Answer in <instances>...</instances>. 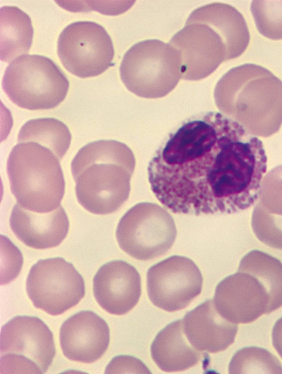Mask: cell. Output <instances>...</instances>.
Instances as JSON below:
<instances>
[{
    "instance_id": "obj_2",
    "label": "cell",
    "mask_w": 282,
    "mask_h": 374,
    "mask_svg": "<svg viewBox=\"0 0 282 374\" xmlns=\"http://www.w3.org/2000/svg\"><path fill=\"white\" fill-rule=\"evenodd\" d=\"M214 96L223 115L255 136L270 137L282 125V81L261 66L230 69L218 81Z\"/></svg>"
},
{
    "instance_id": "obj_9",
    "label": "cell",
    "mask_w": 282,
    "mask_h": 374,
    "mask_svg": "<svg viewBox=\"0 0 282 374\" xmlns=\"http://www.w3.org/2000/svg\"><path fill=\"white\" fill-rule=\"evenodd\" d=\"M59 57L67 70L82 78L97 76L111 66L114 49L111 37L98 23L78 21L61 32Z\"/></svg>"
},
{
    "instance_id": "obj_20",
    "label": "cell",
    "mask_w": 282,
    "mask_h": 374,
    "mask_svg": "<svg viewBox=\"0 0 282 374\" xmlns=\"http://www.w3.org/2000/svg\"><path fill=\"white\" fill-rule=\"evenodd\" d=\"M33 27L30 16L16 6L0 9V58L10 62L27 53L32 45Z\"/></svg>"
},
{
    "instance_id": "obj_26",
    "label": "cell",
    "mask_w": 282,
    "mask_h": 374,
    "mask_svg": "<svg viewBox=\"0 0 282 374\" xmlns=\"http://www.w3.org/2000/svg\"><path fill=\"white\" fill-rule=\"evenodd\" d=\"M257 201V204L267 213L282 218V165L263 177Z\"/></svg>"
},
{
    "instance_id": "obj_15",
    "label": "cell",
    "mask_w": 282,
    "mask_h": 374,
    "mask_svg": "<svg viewBox=\"0 0 282 374\" xmlns=\"http://www.w3.org/2000/svg\"><path fill=\"white\" fill-rule=\"evenodd\" d=\"M93 293L99 306L111 314L121 316L137 304L141 279L132 265L122 260L101 266L93 278Z\"/></svg>"
},
{
    "instance_id": "obj_18",
    "label": "cell",
    "mask_w": 282,
    "mask_h": 374,
    "mask_svg": "<svg viewBox=\"0 0 282 374\" xmlns=\"http://www.w3.org/2000/svg\"><path fill=\"white\" fill-rule=\"evenodd\" d=\"M200 22L212 27L223 39L228 59L240 56L250 42V32L243 15L233 6L212 3L194 10L186 23Z\"/></svg>"
},
{
    "instance_id": "obj_24",
    "label": "cell",
    "mask_w": 282,
    "mask_h": 374,
    "mask_svg": "<svg viewBox=\"0 0 282 374\" xmlns=\"http://www.w3.org/2000/svg\"><path fill=\"white\" fill-rule=\"evenodd\" d=\"M250 10L260 34L282 39V1H252Z\"/></svg>"
},
{
    "instance_id": "obj_28",
    "label": "cell",
    "mask_w": 282,
    "mask_h": 374,
    "mask_svg": "<svg viewBox=\"0 0 282 374\" xmlns=\"http://www.w3.org/2000/svg\"><path fill=\"white\" fill-rule=\"evenodd\" d=\"M150 373L139 359L128 356H118L108 365L105 373Z\"/></svg>"
},
{
    "instance_id": "obj_11",
    "label": "cell",
    "mask_w": 282,
    "mask_h": 374,
    "mask_svg": "<svg viewBox=\"0 0 282 374\" xmlns=\"http://www.w3.org/2000/svg\"><path fill=\"white\" fill-rule=\"evenodd\" d=\"M168 44L179 53L181 78L184 80L205 78L223 61L229 60L223 39L203 23H185Z\"/></svg>"
},
{
    "instance_id": "obj_27",
    "label": "cell",
    "mask_w": 282,
    "mask_h": 374,
    "mask_svg": "<svg viewBox=\"0 0 282 374\" xmlns=\"http://www.w3.org/2000/svg\"><path fill=\"white\" fill-rule=\"evenodd\" d=\"M5 263H1V284H8L18 275L23 263L21 253L9 239L5 237Z\"/></svg>"
},
{
    "instance_id": "obj_16",
    "label": "cell",
    "mask_w": 282,
    "mask_h": 374,
    "mask_svg": "<svg viewBox=\"0 0 282 374\" xmlns=\"http://www.w3.org/2000/svg\"><path fill=\"white\" fill-rule=\"evenodd\" d=\"M9 221L17 238L36 249L59 246L69 229L68 218L61 206L48 213H37L17 203L13 208Z\"/></svg>"
},
{
    "instance_id": "obj_21",
    "label": "cell",
    "mask_w": 282,
    "mask_h": 374,
    "mask_svg": "<svg viewBox=\"0 0 282 374\" xmlns=\"http://www.w3.org/2000/svg\"><path fill=\"white\" fill-rule=\"evenodd\" d=\"M239 272L257 278L269 297V313L282 306V263L264 252L252 250L240 260Z\"/></svg>"
},
{
    "instance_id": "obj_29",
    "label": "cell",
    "mask_w": 282,
    "mask_h": 374,
    "mask_svg": "<svg viewBox=\"0 0 282 374\" xmlns=\"http://www.w3.org/2000/svg\"><path fill=\"white\" fill-rule=\"evenodd\" d=\"M271 337L273 346L282 359V317L275 323Z\"/></svg>"
},
{
    "instance_id": "obj_19",
    "label": "cell",
    "mask_w": 282,
    "mask_h": 374,
    "mask_svg": "<svg viewBox=\"0 0 282 374\" xmlns=\"http://www.w3.org/2000/svg\"><path fill=\"white\" fill-rule=\"evenodd\" d=\"M150 351L156 365L167 373L188 370L207 356L190 343L180 319L169 323L157 335Z\"/></svg>"
},
{
    "instance_id": "obj_7",
    "label": "cell",
    "mask_w": 282,
    "mask_h": 374,
    "mask_svg": "<svg viewBox=\"0 0 282 374\" xmlns=\"http://www.w3.org/2000/svg\"><path fill=\"white\" fill-rule=\"evenodd\" d=\"M116 235L123 251L135 259L147 261L162 256L171 249L177 229L165 208L155 203L141 202L123 216Z\"/></svg>"
},
{
    "instance_id": "obj_1",
    "label": "cell",
    "mask_w": 282,
    "mask_h": 374,
    "mask_svg": "<svg viewBox=\"0 0 282 374\" xmlns=\"http://www.w3.org/2000/svg\"><path fill=\"white\" fill-rule=\"evenodd\" d=\"M266 162L259 138L211 111L169 135L149 163L148 180L174 213H234L257 201Z\"/></svg>"
},
{
    "instance_id": "obj_22",
    "label": "cell",
    "mask_w": 282,
    "mask_h": 374,
    "mask_svg": "<svg viewBox=\"0 0 282 374\" xmlns=\"http://www.w3.org/2000/svg\"><path fill=\"white\" fill-rule=\"evenodd\" d=\"M71 135L68 127L53 118L33 119L20 128L18 142H32L50 149L61 160L68 151Z\"/></svg>"
},
{
    "instance_id": "obj_3",
    "label": "cell",
    "mask_w": 282,
    "mask_h": 374,
    "mask_svg": "<svg viewBox=\"0 0 282 374\" xmlns=\"http://www.w3.org/2000/svg\"><path fill=\"white\" fill-rule=\"evenodd\" d=\"M135 158L125 144L102 139L85 145L71 163L78 202L89 212L105 215L128 199Z\"/></svg>"
},
{
    "instance_id": "obj_17",
    "label": "cell",
    "mask_w": 282,
    "mask_h": 374,
    "mask_svg": "<svg viewBox=\"0 0 282 374\" xmlns=\"http://www.w3.org/2000/svg\"><path fill=\"white\" fill-rule=\"evenodd\" d=\"M183 324L190 343L197 350L209 353L226 349L234 342L238 332L237 324L223 318L212 299L188 312Z\"/></svg>"
},
{
    "instance_id": "obj_10",
    "label": "cell",
    "mask_w": 282,
    "mask_h": 374,
    "mask_svg": "<svg viewBox=\"0 0 282 374\" xmlns=\"http://www.w3.org/2000/svg\"><path fill=\"white\" fill-rule=\"evenodd\" d=\"M203 278L197 265L185 256H172L147 273L148 297L157 307L174 312L186 308L202 292Z\"/></svg>"
},
{
    "instance_id": "obj_25",
    "label": "cell",
    "mask_w": 282,
    "mask_h": 374,
    "mask_svg": "<svg viewBox=\"0 0 282 374\" xmlns=\"http://www.w3.org/2000/svg\"><path fill=\"white\" fill-rule=\"evenodd\" d=\"M251 224L255 235L260 242L282 250V218L267 213L256 204Z\"/></svg>"
},
{
    "instance_id": "obj_12",
    "label": "cell",
    "mask_w": 282,
    "mask_h": 374,
    "mask_svg": "<svg viewBox=\"0 0 282 374\" xmlns=\"http://www.w3.org/2000/svg\"><path fill=\"white\" fill-rule=\"evenodd\" d=\"M214 302L228 321L246 324L269 313V297L253 275L239 272L228 275L216 286Z\"/></svg>"
},
{
    "instance_id": "obj_23",
    "label": "cell",
    "mask_w": 282,
    "mask_h": 374,
    "mask_svg": "<svg viewBox=\"0 0 282 374\" xmlns=\"http://www.w3.org/2000/svg\"><path fill=\"white\" fill-rule=\"evenodd\" d=\"M229 373H282L279 360L269 351L257 347H244L233 356Z\"/></svg>"
},
{
    "instance_id": "obj_14",
    "label": "cell",
    "mask_w": 282,
    "mask_h": 374,
    "mask_svg": "<svg viewBox=\"0 0 282 374\" xmlns=\"http://www.w3.org/2000/svg\"><path fill=\"white\" fill-rule=\"evenodd\" d=\"M63 355L74 361L91 363L106 352L110 340L106 321L91 311H81L65 320L59 332Z\"/></svg>"
},
{
    "instance_id": "obj_5",
    "label": "cell",
    "mask_w": 282,
    "mask_h": 374,
    "mask_svg": "<svg viewBox=\"0 0 282 374\" xmlns=\"http://www.w3.org/2000/svg\"><path fill=\"white\" fill-rule=\"evenodd\" d=\"M2 87L13 103L29 110L50 109L61 103L69 82L59 67L40 55H23L7 66Z\"/></svg>"
},
{
    "instance_id": "obj_6",
    "label": "cell",
    "mask_w": 282,
    "mask_h": 374,
    "mask_svg": "<svg viewBox=\"0 0 282 374\" xmlns=\"http://www.w3.org/2000/svg\"><path fill=\"white\" fill-rule=\"evenodd\" d=\"M120 75L126 88L135 95L147 99L164 97L181 78L179 53L158 39L140 42L125 54Z\"/></svg>"
},
{
    "instance_id": "obj_8",
    "label": "cell",
    "mask_w": 282,
    "mask_h": 374,
    "mask_svg": "<svg viewBox=\"0 0 282 374\" xmlns=\"http://www.w3.org/2000/svg\"><path fill=\"white\" fill-rule=\"evenodd\" d=\"M26 290L37 308L58 316L79 303L85 296V287L73 265L56 257L39 260L32 266Z\"/></svg>"
},
{
    "instance_id": "obj_13",
    "label": "cell",
    "mask_w": 282,
    "mask_h": 374,
    "mask_svg": "<svg viewBox=\"0 0 282 374\" xmlns=\"http://www.w3.org/2000/svg\"><path fill=\"white\" fill-rule=\"evenodd\" d=\"M0 351L23 357L46 373L56 354L52 332L37 317L16 316L1 328Z\"/></svg>"
},
{
    "instance_id": "obj_4",
    "label": "cell",
    "mask_w": 282,
    "mask_h": 374,
    "mask_svg": "<svg viewBox=\"0 0 282 374\" xmlns=\"http://www.w3.org/2000/svg\"><path fill=\"white\" fill-rule=\"evenodd\" d=\"M59 161L50 149L36 142H20L13 148L7 174L20 206L37 213H48L61 206L65 180Z\"/></svg>"
}]
</instances>
